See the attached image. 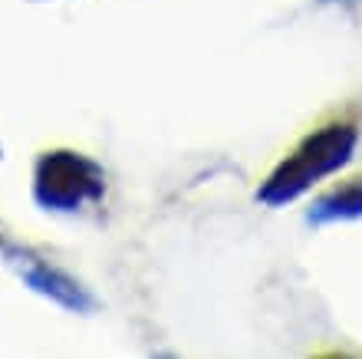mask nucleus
Instances as JSON below:
<instances>
[{"label": "nucleus", "mask_w": 362, "mask_h": 359, "mask_svg": "<svg viewBox=\"0 0 362 359\" xmlns=\"http://www.w3.org/2000/svg\"><path fill=\"white\" fill-rule=\"evenodd\" d=\"M356 145H359V125L349 119L320 125L270 171L257 191V201H264L267 208H280V205L296 201L316 181H323L326 175L349 165V159L356 155Z\"/></svg>", "instance_id": "1"}, {"label": "nucleus", "mask_w": 362, "mask_h": 359, "mask_svg": "<svg viewBox=\"0 0 362 359\" xmlns=\"http://www.w3.org/2000/svg\"><path fill=\"white\" fill-rule=\"evenodd\" d=\"M33 198L47 211H79L105 198V171L79 152H47L33 169Z\"/></svg>", "instance_id": "2"}, {"label": "nucleus", "mask_w": 362, "mask_h": 359, "mask_svg": "<svg viewBox=\"0 0 362 359\" xmlns=\"http://www.w3.org/2000/svg\"><path fill=\"white\" fill-rule=\"evenodd\" d=\"M0 251H4V257L17 267L20 277H23L37 293L49 297L53 303L66 307V310H76V313L93 310V297L86 293V287L76 284V280L69 274H63L59 267L47 264L43 257L30 254V251H20V247H13V244H0Z\"/></svg>", "instance_id": "3"}, {"label": "nucleus", "mask_w": 362, "mask_h": 359, "mask_svg": "<svg viewBox=\"0 0 362 359\" xmlns=\"http://www.w3.org/2000/svg\"><path fill=\"white\" fill-rule=\"evenodd\" d=\"M356 217H362V175L320 195L306 211L310 224H336V221H356Z\"/></svg>", "instance_id": "4"}]
</instances>
